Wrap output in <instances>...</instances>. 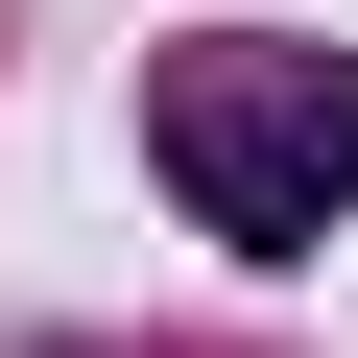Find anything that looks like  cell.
<instances>
[{"label":"cell","mask_w":358,"mask_h":358,"mask_svg":"<svg viewBox=\"0 0 358 358\" xmlns=\"http://www.w3.org/2000/svg\"><path fill=\"white\" fill-rule=\"evenodd\" d=\"M143 167L192 192V239L239 263H310L358 215V48H287V24H215L143 72Z\"/></svg>","instance_id":"1"}]
</instances>
